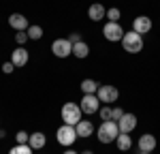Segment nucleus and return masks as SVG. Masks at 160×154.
<instances>
[{
    "label": "nucleus",
    "instance_id": "nucleus-26",
    "mask_svg": "<svg viewBox=\"0 0 160 154\" xmlns=\"http://www.w3.org/2000/svg\"><path fill=\"white\" fill-rule=\"evenodd\" d=\"M122 116H124V109H113V114H111V120H113V122H118Z\"/></svg>",
    "mask_w": 160,
    "mask_h": 154
},
{
    "label": "nucleus",
    "instance_id": "nucleus-20",
    "mask_svg": "<svg viewBox=\"0 0 160 154\" xmlns=\"http://www.w3.org/2000/svg\"><path fill=\"white\" fill-rule=\"evenodd\" d=\"M9 154H32V148L28 146V143H17V146H13Z\"/></svg>",
    "mask_w": 160,
    "mask_h": 154
},
{
    "label": "nucleus",
    "instance_id": "nucleus-9",
    "mask_svg": "<svg viewBox=\"0 0 160 154\" xmlns=\"http://www.w3.org/2000/svg\"><path fill=\"white\" fill-rule=\"evenodd\" d=\"M135 126H137V116H132V114H124L118 120L120 133H130V131H135Z\"/></svg>",
    "mask_w": 160,
    "mask_h": 154
},
{
    "label": "nucleus",
    "instance_id": "nucleus-5",
    "mask_svg": "<svg viewBox=\"0 0 160 154\" xmlns=\"http://www.w3.org/2000/svg\"><path fill=\"white\" fill-rule=\"evenodd\" d=\"M51 51H53V56H58V58H66V56L73 54V43H71L68 38H56V41L51 43Z\"/></svg>",
    "mask_w": 160,
    "mask_h": 154
},
{
    "label": "nucleus",
    "instance_id": "nucleus-29",
    "mask_svg": "<svg viewBox=\"0 0 160 154\" xmlns=\"http://www.w3.org/2000/svg\"><path fill=\"white\" fill-rule=\"evenodd\" d=\"M2 137H7V131H2V128H0V139H2Z\"/></svg>",
    "mask_w": 160,
    "mask_h": 154
},
{
    "label": "nucleus",
    "instance_id": "nucleus-17",
    "mask_svg": "<svg viewBox=\"0 0 160 154\" xmlns=\"http://www.w3.org/2000/svg\"><path fill=\"white\" fill-rule=\"evenodd\" d=\"M115 143H118V148L124 152V150H130L132 139H130V135H128V133H120V135H118V139H115Z\"/></svg>",
    "mask_w": 160,
    "mask_h": 154
},
{
    "label": "nucleus",
    "instance_id": "nucleus-8",
    "mask_svg": "<svg viewBox=\"0 0 160 154\" xmlns=\"http://www.w3.org/2000/svg\"><path fill=\"white\" fill-rule=\"evenodd\" d=\"M96 96H98V101L102 103H115L118 101V88L115 86H100L98 92H96Z\"/></svg>",
    "mask_w": 160,
    "mask_h": 154
},
{
    "label": "nucleus",
    "instance_id": "nucleus-21",
    "mask_svg": "<svg viewBox=\"0 0 160 154\" xmlns=\"http://www.w3.org/2000/svg\"><path fill=\"white\" fill-rule=\"evenodd\" d=\"M26 32H28V37H30V38H34V41L43 37V28H41V26H30V28H28Z\"/></svg>",
    "mask_w": 160,
    "mask_h": 154
},
{
    "label": "nucleus",
    "instance_id": "nucleus-13",
    "mask_svg": "<svg viewBox=\"0 0 160 154\" xmlns=\"http://www.w3.org/2000/svg\"><path fill=\"white\" fill-rule=\"evenodd\" d=\"M88 15H90V19H92V22H100V19L107 15V9H105L102 4H98V2H94V4L88 9Z\"/></svg>",
    "mask_w": 160,
    "mask_h": 154
},
{
    "label": "nucleus",
    "instance_id": "nucleus-3",
    "mask_svg": "<svg viewBox=\"0 0 160 154\" xmlns=\"http://www.w3.org/2000/svg\"><path fill=\"white\" fill-rule=\"evenodd\" d=\"M122 45L126 51H130V54H139V51L143 49V37L141 34H137L135 30L132 32H126L122 38Z\"/></svg>",
    "mask_w": 160,
    "mask_h": 154
},
{
    "label": "nucleus",
    "instance_id": "nucleus-4",
    "mask_svg": "<svg viewBox=\"0 0 160 154\" xmlns=\"http://www.w3.org/2000/svg\"><path fill=\"white\" fill-rule=\"evenodd\" d=\"M56 137H58V143H62V146H73L75 139H77V131L71 124H64V126L58 128Z\"/></svg>",
    "mask_w": 160,
    "mask_h": 154
},
{
    "label": "nucleus",
    "instance_id": "nucleus-27",
    "mask_svg": "<svg viewBox=\"0 0 160 154\" xmlns=\"http://www.w3.org/2000/svg\"><path fill=\"white\" fill-rule=\"evenodd\" d=\"M13 69H15V64H13V62H4V64H2V71H4V73H11Z\"/></svg>",
    "mask_w": 160,
    "mask_h": 154
},
{
    "label": "nucleus",
    "instance_id": "nucleus-7",
    "mask_svg": "<svg viewBox=\"0 0 160 154\" xmlns=\"http://www.w3.org/2000/svg\"><path fill=\"white\" fill-rule=\"evenodd\" d=\"M98 96L96 94H83V99L79 103V107H81V111L83 114H94V111H98Z\"/></svg>",
    "mask_w": 160,
    "mask_h": 154
},
{
    "label": "nucleus",
    "instance_id": "nucleus-25",
    "mask_svg": "<svg viewBox=\"0 0 160 154\" xmlns=\"http://www.w3.org/2000/svg\"><path fill=\"white\" fill-rule=\"evenodd\" d=\"M15 137H17V143H28V141H30V135H28L26 131H19Z\"/></svg>",
    "mask_w": 160,
    "mask_h": 154
},
{
    "label": "nucleus",
    "instance_id": "nucleus-10",
    "mask_svg": "<svg viewBox=\"0 0 160 154\" xmlns=\"http://www.w3.org/2000/svg\"><path fill=\"white\" fill-rule=\"evenodd\" d=\"M132 30H135L137 34H145V32H149L152 30V19L149 17H145V15H141V17H137L135 22H132Z\"/></svg>",
    "mask_w": 160,
    "mask_h": 154
},
{
    "label": "nucleus",
    "instance_id": "nucleus-18",
    "mask_svg": "<svg viewBox=\"0 0 160 154\" xmlns=\"http://www.w3.org/2000/svg\"><path fill=\"white\" fill-rule=\"evenodd\" d=\"M98 88H100V86L94 81V79H83V81H81V90H83V94H96Z\"/></svg>",
    "mask_w": 160,
    "mask_h": 154
},
{
    "label": "nucleus",
    "instance_id": "nucleus-6",
    "mask_svg": "<svg viewBox=\"0 0 160 154\" xmlns=\"http://www.w3.org/2000/svg\"><path fill=\"white\" fill-rule=\"evenodd\" d=\"M102 34H105V38H109V41H122L124 30L118 22H109L107 26H102Z\"/></svg>",
    "mask_w": 160,
    "mask_h": 154
},
{
    "label": "nucleus",
    "instance_id": "nucleus-1",
    "mask_svg": "<svg viewBox=\"0 0 160 154\" xmlns=\"http://www.w3.org/2000/svg\"><path fill=\"white\" fill-rule=\"evenodd\" d=\"M96 133H98V139L102 141V143H111V141L118 139L120 128H118V122H113V120H105Z\"/></svg>",
    "mask_w": 160,
    "mask_h": 154
},
{
    "label": "nucleus",
    "instance_id": "nucleus-31",
    "mask_svg": "<svg viewBox=\"0 0 160 154\" xmlns=\"http://www.w3.org/2000/svg\"><path fill=\"white\" fill-rule=\"evenodd\" d=\"M81 154H92V150H86V152H81Z\"/></svg>",
    "mask_w": 160,
    "mask_h": 154
},
{
    "label": "nucleus",
    "instance_id": "nucleus-15",
    "mask_svg": "<svg viewBox=\"0 0 160 154\" xmlns=\"http://www.w3.org/2000/svg\"><path fill=\"white\" fill-rule=\"evenodd\" d=\"M45 141H47V137H45L43 133H32V135H30V141H28V146H30L32 150H41V148L45 146Z\"/></svg>",
    "mask_w": 160,
    "mask_h": 154
},
{
    "label": "nucleus",
    "instance_id": "nucleus-12",
    "mask_svg": "<svg viewBox=\"0 0 160 154\" xmlns=\"http://www.w3.org/2000/svg\"><path fill=\"white\" fill-rule=\"evenodd\" d=\"M11 62L15 64V66H26V64H28V51H26L24 47H17V49L11 54Z\"/></svg>",
    "mask_w": 160,
    "mask_h": 154
},
{
    "label": "nucleus",
    "instance_id": "nucleus-22",
    "mask_svg": "<svg viewBox=\"0 0 160 154\" xmlns=\"http://www.w3.org/2000/svg\"><path fill=\"white\" fill-rule=\"evenodd\" d=\"M28 32H26V30H22V32H17V34H15V41H17V43H19V47H24V43L26 41H28Z\"/></svg>",
    "mask_w": 160,
    "mask_h": 154
},
{
    "label": "nucleus",
    "instance_id": "nucleus-24",
    "mask_svg": "<svg viewBox=\"0 0 160 154\" xmlns=\"http://www.w3.org/2000/svg\"><path fill=\"white\" fill-rule=\"evenodd\" d=\"M107 15H109V22H118L122 13H120V9H109V11H107Z\"/></svg>",
    "mask_w": 160,
    "mask_h": 154
},
{
    "label": "nucleus",
    "instance_id": "nucleus-30",
    "mask_svg": "<svg viewBox=\"0 0 160 154\" xmlns=\"http://www.w3.org/2000/svg\"><path fill=\"white\" fill-rule=\"evenodd\" d=\"M64 154H77V152H75V150H66Z\"/></svg>",
    "mask_w": 160,
    "mask_h": 154
},
{
    "label": "nucleus",
    "instance_id": "nucleus-11",
    "mask_svg": "<svg viewBox=\"0 0 160 154\" xmlns=\"http://www.w3.org/2000/svg\"><path fill=\"white\" fill-rule=\"evenodd\" d=\"M9 26H13L17 32H22V30H28L30 26H28V19H26L24 15H19V13H13L11 17H9Z\"/></svg>",
    "mask_w": 160,
    "mask_h": 154
},
{
    "label": "nucleus",
    "instance_id": "nucleus-14",
    "mask_svg": "<svg viewBox=\"0 0 160 154\" xmlns=\"http://www.w3.org/2000/svg\"><path fill=\"white\" fill-rule=\"evenodd\" d=\"M139 148H141V152H152L156 148V137L154 135H141L139 137Z\"/></svg>",
    "mask_w": 160,
    "mask_h": 154
},
{
    "label": "nucleus",
    "instance_id": "nucleus-16",
    "mask_svg": "<svg viewBox=\"0 0 160 154\" xmlns=\"http://www.w3.org/2000/svg\"><path fill=\"white\" fill-rule=\"evenodd\" d=\"M75 131H77V137H90V135H92V131H94V126H92V122L81 120V122L75 126Z\"/></svg>",
    "mask_w": 160,
    "mask_h": 154
},
{
    "label": "nucleus",
    "instance_id": "nucleus-23",
    "mask_svg": "<svg viewBox=\"0 0 160 154\" xmlns=\"http://www.w3.org/2000/svg\"><path fill=\"white\" fill-rule=\"evenodd\" d=\"M98 114H100V118H102V122H105V120H111V114H113V109H109V105H107V107L98 109Z\"/></svg>",
    "mask_w": 160,
    "mask_h": 154
},
{
    "label": "nucleus",
    "instance_id": "nucleus-28",
    "mask_svg": "<svg viewBox=\"0 0 160 154\" xmlns=\"http://www.w3.org/2000/svg\"><path fill=\"white\" fill-rule=\"evenodd\" d=\"M68 41H71V43H79V41H81V37H79V34H73Z\"/></svg>",
    "mask_w": 160,
    "mask_h": 154
},
{
    "label": "nucleus",
    "instance_id": "nucleus-2",
    "mask_svg": "<svg viewBox=\"0 0 160 154\" xmlns=\"http://www.w3.org/2000/svg\"><path fill=\"white\" fill-rule=\"evenodd\" d=\"M81 107L79 105H75V103H66L64 107H62V120H64V124H71V126H77L79 122H81Z\"/></svg>",
    "mask_w": 160,
    "mask_h": 154
},
{
    "label": "nucleus",
    "instance_id": "nucleus-19",
    "mask_svg": "<svg viewBox=\"0 0 160 154\" xmlns=\"http://www.w3.org/2000/svg\"><path fill=\"white\" fill-rule=\"evenodd\" d=\"M73 54L77 56V58H86L88 54H90V47H88L86 43H73Z\"/></svg>",
    "mask_w": 160,
    "mask_h": 154
},
{
    "label": "nucleus",
    "instance_id": "nucleus-32",
    "mask_svg": "<svg viewBox=\"0 0 160 154\" xmlns=\"http://www.w3.org/2000/svg\"><path fill=\"white\" fill-rule=\"evenodd\" d=\"M141 154H152V152H141Z\"/></svg>",
    "mask_w": 160,
    "mask_h": 154
}]
</instances>
